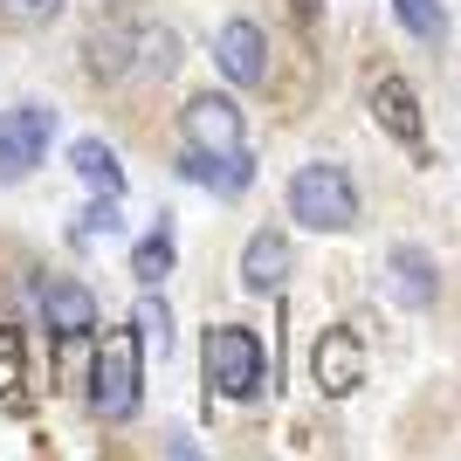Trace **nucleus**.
<instances>
[{
    "instance_id": "obj_1",
    "label": "nucleus",
    "mask_w": 461,
    "mask_h": 461,
    "mask_svg": "<svg viewBox=\"0 0 461 461\" xmlns=\"http://www.w3.org/2000/svg\"><path fill=\"white\" fill-rule=\"evenodd\" d=\"M138 400H145V345H138V330H104L90 358V413L124 427Z\"/></svg>"
},
{
    "instance_id": "obj_2",
    "label": "nucleus",
    "mask_w": 461,
    "mask_h": 461,
    "mask_svg": "<svg viewBox=\"0 0 461 461\" xmlns=\"http://www.w3.org/2000/svg\"><path fill=\"white\" fill-rule=\"evenodd\" d=\"M289 221H303L310 234H345L358 228V186H351L345 166L330 158H310L289 173Z\"/></svg>"
},
{
    "instance_id": "obj_3",
    "label": "nucleus",
    "mask_w": 461,
    "mask_h": 461,
    "mask_svg": "<svg viewBox=\"0 0 461 461\" xmlns=\"http://www.w3.org/2000/svg\"><path fill=\"white\" fill-rule=\"evenodd\" d=\"M200 366H207V385L221 400H255L269 379V351L249 324H213L207 345H200Z\"/></svg>"
},
{
    "instance_id": "obj_4",
    "label": "nucleus",
    "mask_w": 461,
    "mask_h": 461,
    "mask_svg": "<svg viewBox=\"0 0 461 461\" xmlns=\"http://www.w3.org/2000/svg\"><path fill=\"white\" fill-rule=\"evenodd\" d=\"M49 138H56V111L49 104H14L0 111V186L28 179L49 158Z\"/></svg>"
},
{
    "instance_id": "obj_5",
    "label": "nucleus",
    "mask_w": 461,
    "mask_h": 461,
    "mask_svg": "<svg viewBox=\"0 0 461 461\" xmlns=\"http://www.w3.org/2000/svg\"><path fill=\"white\" fill-rule=\"evenodd\" d=\"M179 131H186V152H241L249 145L234 96H193L186 111H179Z\"/></svg>"
},
{
    "instance_id": "obj_6",
    "label": "nucleus",
    "mask_w": 461,
    "mask_h": 461,
    "mask_svg": "<svg viewBox=\"0 0 461 461\" xmlns=\"http://www.w3.org/2000/svg\"><path fill=\"white\" fill-rule=\"evenodd\" d=\"M213 62H221V77H228L234 90H262V83H269V41H262L255 21H228V28L213 35Z\"/></svg>"
},
{
    "instance_id": "obj_7",
    "label": "nucleus",
    "mask_w": 461,
    "mask_h": 461,
    "mask_svg": "<svg viewBox=\"0 0 461 461\" xmlns=\"http://www.w3.org/2000/svg\"><path fill=\"white\" fill-rule=\"evenodd\" d=\"M310 372H317V385H324L330 400H345V393H358L366 385V345H358V330H324L317 338V351H310Z\"/></svg>"
},
{
    "instance_id": "obj_8",
    "label": "nucleus",
    "mask_w": 461,
    "mask_h": 461,
    "mask_svg": "<svg viewBox=\"0 0 461 461\" xmlns=\"http://www.w3.org/2000/svg\"><path fill=\"white\" fill-rule=\"evenodd\" d=\"M385 289H393L400 310H434V296H441V262L427 249H393L385 255Z\"/></svg>"
},
{
    "instance_id": "obj_9",
    "label": "nucleus",
    "mask_w": 461,
    "mask_h": 461,
    "mask_svg": "<svg viewBox=\"0 0 461 461\" xmlns=\"http://www.w3.org/2000/svg\"><path fill=\"white\" fill-rule=\"evenodd\" d=\"M296 269V249H289V234H249V249H241V289L249 296H276Z\"/></svg>"
},
{
    "instance_id": "obj_10",
    "label": "nucleus",
    "mask_w": 461,
    "mask_h": 461,
    "mask_svg": "<svg viewBox=\"0 0 461 461\" xmlns=\"http://www.w3.org/2000/svg\"><path fill=\"white\" fill-rule=\"evenodd\" d=\"M179 173H186L193 186L234 200V193L255 186V158H249V145H241V152H179Z\"/></svg>"
},
{
    "instance_id": "obj_11",
    "label": "nucleus",
    "mask_w": 461,
    "mask_h": 461,
    "mask_svg": "<svg viewBox=\"0 0 461 461\" xmlns=\"http://www.w3.org/2000/svg\"><path fill=\"white\" fill-rule=\"evenodd\" d=\"M372 117H379L400 145H413V152H420L427 124H420V96H413V83H406V77H379V83H372Z\"/></svg>"
},
{
    "instance_id": "obj_12",
    "label": "nucleus",
    "mask_w": 461,
    "mask_h": 461,
    "mask_svg": "<svg viewBox=\"0 0 461 461\" xmlns=\"http://www.w3.org/2000/svg\"><path fill=\"white\" fill-rule=\"evenodd\" d=\"M41 317L56 338H90L96 330V296L83 283H41Z\"/></svg>"
},
{
    "instance_id": "obj_13",
    "label": "nucleus",
    "mask_w": 461,
    "mask_h": 461,
    "mask_svg": "<svg viewBox=\"0 0 461 461\" xmlns=\"http://www.w3.org/2000/svg\"><path fill=\"white\" fill-rule=\"evenodd\" d=\"M69 166H77V179H83L90 193L124 200V166H117V152L104 145V138H77V145H69Z\"/></svg>"
},
{
    "instance_id": "obj_14",
    "label": "nucleus",
    "mask_w": 461,
    "mask_h": 461,
    "mask_svg": "<svg viewBox=\"0 0 461 461\" xmlns=\"http://www.w3.org/2000/svg\"><path fill=\"white\" fill-rule=\"evenodd\" d=\"M173 228H158V234H145V241H138V249H131V276H138V283H145V289H152V283H166V276H173Z\"/></svg>"
},
{
    "instance_id": "obj_15",
    "label": "nucleus",
    "mask_w": 461,
    "mask_h": 461,
    "mask_svg": "<svg viewBox=\"0 0 461 461\" xmlns=\"http://www.w3.org/2000/svg\"><path fill=\"white\" fill-rule=\"evenodd\" d=\"M393 14H400V28H406V35H420V41H441V35H447L441 0H393Z\"/></svg>"
},
{
    "instance_id": "obj_16",
    "label": "nucleus",
    "mask_w": 461,
    "mask_h": 461,
    "mask_svg": "<svg viewBox=\"0 0 461 461\" xmlns=\"http://www.w3.org/2000/svg\"><path fill=\"white\" fill-rule=\"evenodd\" d=\"M138 345H152L158 358H166V351H173V310L166 303H152V296H145V303H138Z\"/></svg>"
},
{
    "instance_id": "obj_17",
    "label": "nucleus",
    "mask_w": 461,
    "mask_h": 461,
    "mask_svg": "<svg viewBox=\"0 0 461 461\" xmlns=\"http://www.w3.org/2000/svg\"><path fill=\"white\" fill-rule=\"evenodd\" d=\"M83 241H96V234H104V241H111V234H124V213H117V200H111V193H96V207L90 213H83Z\"/></svg>"
},
{
    "instance_id": "obj_18",
    "label": "nucleus",
    "mask_w": 461,
    "mask_h": 461,
    "mask_svg": "<svg viewBox=\"0 0 461 461\" xmlns=\"http://www.w3.org/2000/svg\"><path fill=\"white\" fill-rule=\"evenodd\" d=\"M62 0H0V21H56Z\"/></svg>"
},
{
    "instance_id": "obj_19",
    "label": "nucleus",
    "mask_w": 461,
    "mask_h": 461,
    "mask_svg": "<svg viewBox=\"0 0 461 461\" xmlns=\"http://www.w3.org/2000/svg\"><path fill=\"white\" fill-rule=\"evenodd\" d=\"M14 385H21V345L7 338V345H0V393H14Z\"/></svg>"
}]
</instances>
